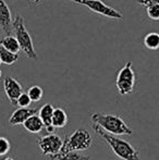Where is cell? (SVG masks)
<instances>
[{"label":"cell","instance_id":"1","mask_svg":"<svg viewBox=\"0 0 159 160\" xmlns=\"http://www.w3.org/2000/svg\"><path fill=\"white\" fill-rule=\"evenodd\" d=\"M94 132L98 134L111 148L112 152L118 157V158L122 160H141L140 154L127 141H124L122 138L111 135L109 133L105 132L102 128H100L98 125L92 124Z\"/></svg>","mask_w":159,"mask_h":160},{"label":"cell","instance_id":"2","mask_svg":"<svg viewBox=\"0 0 159 160\" xmlns=\"http://www.w3.org/2000/svg\"><path fill=\"white\" fill-rule=\"evenodd\" d=\"M92 123L98 125L105 132L111 135H131L133 133L132 128L117 114L112 113H100L95 112L91 116Z\"/></svg>","mask_w":159,"mask_h":160},{"label":"cell","instance_id":"3","mask_svg":"<svg viewBox=\"0 0 159 160\" xmlns=\"http://www.w3.org/2000/svg\"><path fill=\"white\" fill-rule=\"evenodd\" d=\"M93 144V137L88 133V131L81 128L75 130L70 136H66L63 139V145H62L61 152L57 157L62 156L70 152H79V150H85L89 148ZM55 157L53 160H56Z\"/></svg>","mask_w":159,"mask_h":160},{"label":"cell","instance_id":"4","mask_svg":"<svg viewBox=\"0 0 159 160\" xmlns=\"http://www.w3.org/2000/svg\"><path fill=\"white\" fill-rule=\"evenodd\" d=\"M12 28L14 30L15 38H17V42H19L20 48L25 53L26 57L33 60L37 59V53H36V51H35L33 39L25 26V22H24L23 17L20 15L19 13L15 15V19L12 24Z\"/></svg>","mask_w":159,"mask_h":160},{"label":"cell","instance_id":"5","mask_svg":"<svg viewBox=\"0 0 159 160\" xmlns=\"http://www.w3.org/2000/svg\"><path fill=\"white\" fill-rule=\"evenodd\" d=\"M135 85V73H134L132 62L129 61L117 74L116 88L120 95H129L134 91Z\"/></svg>","mask_w":159,"mask_h":160},{"label":"cell","instance_id":"6","mask_svg":"<svg viewBox=\"0 0 159 160\" xmlns=\"http://www.w3.org/2000/svg\"><path fill=\"white\" fill-rule=\"evenodd\" d=\"M40 152L45 156H47L50 160H53L61 152L63 141L60 136L56 134H48L42 136L37 142Z\"/></svg>","mask_w":159,"mask_h":160},{"label":"cell","instance_id":"7","mask_svg":"<svg viewBox=\"0 0 159 160\" xmlns=\"http://www.w3.org/2000/svg\"><path fill=\"white\" fill-rule=\"evenodd\" d=\"M71 1L75 2V3L82 4L85 6L92 10L93 12L102 14L106 18H110V19H117V20H122L123 15L121 14L118 10H116L112 7L107 6L106 3L102 1V0H71Z\"/></svg>","mask_w":159,"mask_h":160},{"label":"cell","instance_id":"8","mask_svg":"<svg viewBox=\"0 0 159 160\" xmlns=\"http://www.w3.org/2000/svg\"><path fill=\"white\" fill-rule=\"evenodd\" d=\"M3 89L9 101L13 106H17V99L23 93V87L20 84L19 81H17L14 78H11V76H6L3 80Z\"/></svg>","mask_w":159,"mask_h":160},{"label":"cell","instance_id":"9","mask_svg":"<svg viewBox=\"0 0 159 160\" xmlns=\"http://www.w3.org/2000/svg\"><path fill=\"white\" fill-rule=\"evenodd\" d=\"M35 114H37V110L34 109V108H19L10 116L9 123L12 127L23 124L28 118L35 116Z\"/></svg>","mask_w":159,"mask_h":160},{"label":"cell","instance_id":"10","mask_svg":"<svg viewBox=\"0 0 159 160\" xmlns=\"http://www.w3.org/2000/svg\"><path fill=\"white\" fill-rule=\"evenodd\" d=\"M53 106L51 103H45L38 110V117L44 123V127L49 134H53L55 128L52 127V114H53Z\"/></svg>","mask_w":159,"mask_h":160},{"label":"cell","instance_id":"11","mask_svg":"<svg viewBox=\"0 0 159 160\" xmlns=\"http://www.w3.org/2000/svg\"><path fill=\"white\" fill-rule=\"evenodd\" d=\"M12 24L10 8L4 0H0V28L6 33H10L12 30Z\"/></svg>","mask_w":159,"mask_h":160},{"label":"cell","instance_id":"12","mask_svg":"<svg viewBox=\"0 0 159 160\" xmlns=\"http://www.w3.org/2000/svg\"><path fill=\"white\" fill-rule=\"evenodd\" d=\"M23 127L27 132L32 133V134H38L45 128L44 123L42 122L38 114H35V116H32L31 118H28L23 123Z\"/></svg>","mask_w":159,"mask_h":160},{"label":"cell","instance_id":"13","mask_svg":"<svg viewBox=\"0 0 159 160\" xmlns=\"http://www.w3.org/2000/svg\"><path fill=\"white\" fill-rule=\"evenodd\" d=\"M0 46L2 48H4L6 50L10 51L12 53H15V55H19L20 50V45L17 39L15 38V36L12 35H7L6 37H3L1 40H0Z\"/></svg>","mask_w":159,"mask_h":160},{"label":"cell","instance_id":"14","mask_svg":"<svg viewBox=\"0 0 159 160\" xmlns=\"http://www.w3.org/2000/svg\"><path fill=\"white\" fill-rule=\"evenodd\" d=\"M68 123L67 112L62 108H55L52 114V127L55 128H62Z\"/></svg>","mask_w":159,"mask_h":160},{"label":"cell","instance_id":"15","mask_svg":"<svg viewBox=\"0 0 159 160\" xmlns=\"http://www.w3.org/2000/svg\"><path fill=\"white\" fill-rule=\"evenodd\" d=\"M144 45L149 50H157L159 48V34L158 33H149L145 36Z\"/></svg>","mask_w":159,"mask_h":160},{"label":"cell","instance_id":"16","mask_svg":"<svg viewBox=\"0 0 159 160\" xmlns=\"http://www.w3.org/2000/svg\"><path fill=\"white\" fill-rule=\"evenodd\" d=\"M0 59H1V63L7 65H12L19 60V55L10 52V51L6 50V49L0 46Z\"/></svg>","mask_w":159,"mask_h":160},{"label":"cell","instance_id":"17","mask_svg":"<svg viewBox=\"0 0 159 160\" xmlns=\"http://www.w3.org/2000/svg\"><path fill=\"white\" fill-rule=\"evenodd\" d=\"M27 95L31 98L32 102H38V101H40V99L42 98L44 92H42V88L40 86H38V85H34V86L28 88Z\"/></svg>","mask_w":159,"mask_h":160},{"label":"cell","instance_id":"18","mask_svg":"<svg viewBox=\"0 0 159 160\" xmlns=\"http://www.w3.org/2000/svg\"><path fill=\"white\" fill-rule=\"evenodd\" d=\"M88 156H85V155L81 154L79 152H67V154L59 156L56 158V160H89Z\"/></svg>","mask_w":159,"mask_h":160},{"label":"cell","instance_id":"19","mask_svg":"<svg viewBox=\"0 0 159 160\" xmlns=\"http://www.w3.org/2000/svg\"><path fill=\"white\" fill-rule=\"evenodd\" d=\"M10 148H11V144L8 141V138H6L3 136H0V157L8 154Z\"/></svg>","mask_w":159,"mask_h":160},{"label":"cell","instance_id":"20","mask_svg":"<svg viewBox=\"0 0 159 160\" xmlns=\"http://www.w3.org/2000/svg\"><path fill=\"white\" fill-rule=\"evenodd\" d=\"M31 103H32V100L28 97L27 93H22L21 96L17 99V106H19L20 108H28L31 106Z\"/></svg>","mask_w":159,"mask_h":160},{"label":"cell","instance_id":"21","mask_svg":"<svg viewBox=\"0 0 159 160\" xmlns=\"http://www.w3.org/2000/svg\"><path fill=\"white\" fill-rule=\"evenodd\" d=\"M147 15L149 19L154 20V21H158L159 20V4L156 6H151L148 8H146Z\"/></svg>","mask_w":159,"mask_h":160},{"label":"cell","instance_id":"22","mask_svg":"<svg viewBox=\"0 0 159 160\" xmlns=\"http://www.w3.org/2000/svg\"><path fill=\"white\" fill-rule=\"evenodd\" d=\"M136 1H137V3H140L141 6L145 7V8L159 4V0H136Z\"/></svg>","mask_w":159,"mask_h":160},{"label":"cell","instance_id":"23","mask_svg":"<svg viewBox=\"0 0 159 160\" xmlns=\"http://www.w3.org/2000/svg\"><path fill=\"white\" fill-rule=\"evenodd\" d=\"M30 1H32L33 3H39L40 0H30Z\"/></svg>","mask_w":159,"mask_h":160},{"label":"cell","instance_id":"24","mask_svg":"<svg viewBox=\"0 0 159 160\" xmlns=\"http://www.w3.org/2000/svg\"><path fill=\"white\" fill-rule=\"evenodd\" d=\"M3 160H14V159H13V158H11V157H8V158L3 159Z\"/></svg>","mask_w":159,"mask_h":160},{"label":"cell","instance_id":"25","mask_svg":"<svg viewBox=\"0 0 159 160\" xmlns=\"http://www.w3.org/2000/svg\"><path fill=\"white\" fill-rule=\"evenodd\" d=\"M1 75H2V72H1V70H0V78H1Z\"/></svg>","mask_w":159,"mask_h":160},{"label":"cell","instance_id":"26","mask_svg":"<svg viewBox=\"0 0 159 160\" xmlns=\"http://www.w3.org/2000/svg\"><path fill=\"white\" fill-rule=\"evenodd\" d=\"M0 63H1V59H0Z\"/></svg>","mask_w":159,"mask_h":160}]
</instances>
